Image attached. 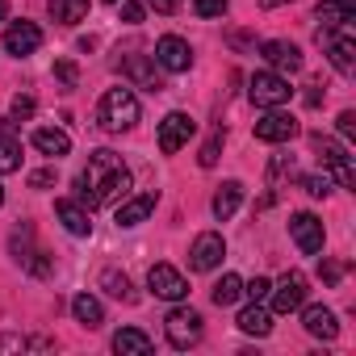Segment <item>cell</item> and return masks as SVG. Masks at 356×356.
Returning <instances> with one entry per match:
<instances>
[{"mask_svg":"<svg viewBox=\"0 0 356 356\" xmlns=\"http://www.w3.org/2000/svg\"><path fill=\"white\" fill-rule=\"evenodd\" d=\"M227 0H193V13L197 17H227Z\"/></svg>","mask_w":356,"mask_h":356,"instance_id":"obj_33","label":"cell"},{"mask_svg":"<svg viewBox=\"0 0 356 356\" xmlns=\"http://www.w3.org/2000/svg\"><path fill=\"white\" fill-rule=\"evenodd\" d=\"M22 168V143L13 134H0V176Z\"/></svg>","mask_w":356,"mask_h":356,"instance_id":"obj_28","label":"cell"},{"mask_svg":"<svg viewBox=\"0 0 356 356\" xmlns=\"http://www.w3.org/2000/svg\"><path fill=\"white\" fill-rule=\"evenodd\" d=\"M55 218H59V222H63V231H67V235H76V239H84V235L92 231V210H88V206H80L76 197L55 202Z\"/></svg>","mask_w":356,"mask_h":356,"instance_id":"obj_15","label":"cell"},{"mask_svg":"<svg viewBox=\"0 0 356 356\" xmlns=\"http://www.w3.org/2000/svg\"><path fill=\"white\" fill-rule=\"evenodd\" d=\"M302 323H306V331H310L314 339H335V335H339V323H335V314H331L327 306H306V310H302Z\"/></svg>","mask_w":356,"mask_h":356,"instance_id":"obj_20","label":"cell"},{"mask_svg":"<svg viewBox=\"0 0 356 356\" xmlns=\"http://www.w3.org/2000/svg\"><path fill=\"white\" fill-rule=\"evenodd\" d=\"M147 285H151V293H155V298H163V302H181V298L189 293L185 273H181V268H172V264H151Z\"/></svg>","mask_w":356,"mask_h":356,"instance_id":"obj_8","label":"cell"},{"mask_svg":"<svg viewBox=\"0 0 356 356\" xmlns=\"http://www.w3.org/2000/svg\"><path fill=\"white\" fill-rule=\"evenodd\" d=\"M210 298H214V306H235V302L243 298V281H239L235 273H227V277L210 289Z\"/></svg>","mask_w":356,"mask_h":356,"instance_id":"obj_27","label":"cell"},{"mask_svg":"<svg viewBox=\"0 0 356 356\" xmlns=\"http://www.w3.org/2000/svg\"><path fill=\"white\" fill-rule=\"evenodd\" d=\"M9 17V0H0V22H5Z\"/></svg>","mask_w":356,"mask_h":356,"instance_id":"obj_45","label":"cell"},{"mask_svg":"<svg viewBox=\"0 0 356 356\" xmlns=\"http://www.w3.org/2000/svg\"><path fill=\"white\" fill-rule=\"evenodd\" d=\"M260 55L268 59L273 72H298V67H302V51H298L293 42H285V38H268V42L260 47Z\"/></svg>","mask_w":356,"mask_h":356,"instance_id":"obj_16","label":"cell"},{"mask_svg":"<svg viewBox=\"0 0 356 356\" xmlns=\"http://www.w3.org/2000/svg\"><path fill=\"white\" fill-rule=\"evenodd\" d=\"M339 277H343V264L339 260H323L318 264V281L323 285H339Z\"/></svg>","mask_w":356,"mask_h":356,"instance_id":"obj_35","label":"cell"},{"mask_svg":"<svg viewBox=\"0 0 356 356\" xmlns=\"http://www.w3.org/2000/svg\"><path fill=\"white\" fill-rule=\"evenodd\" d=\"M55 80H59L63 88H76V84H80V67H76L72 59H55Z\"/></svg>","mask_w":356,"mask_h":356,"instance_id":"obj_31","label":"cell"},{"mask_svg":"<svg viewBox=\"0 0 356 356\" xmlns=\"http://www.w3.org/2000/svg\"><path fill=\"white\" fill-rule=\"evenodd\" d=\"M343 5H356V0H343Z\"/></svg>","mask_w":356,"mask_h":356,"instance_id":"obj_47","label":"cell"},{"mask_svg":"<svg viewBox=\"0 0 356 356\" xmlns=\"http://www.w3.org/2000/svg\"><path fill=\"white\" fill-rule=\"evenodd\" d=\"M118 5H122V22L126 26H138L143 22V5H138V0H118Z\"/></svg>","mask_w":356,"mask_h":356,"instance_id":"obj_37","label":"cell"},{"mask_svg":"<svg viewBox=\"0 0 356 356\" xmlns=\"http://www.w3.org/2000/svg\"><path fill=\"white\" fill-rule=\"evenodd\" d=\"M13 126H17L13 118H0V134H13Z\"/></svg>","mask_w":356,"mask_h":356,"instance_id":"obj_43","label":"cell"},{"mask_svg":"<svg viewBox=\"0 0 356 356\" xmlns=\"http://www.w3.org/2000/svg\"><path fill=\"white\" fill-rule=\"evenodd\" d=\"M289 235H293L298 252H306V256H318V252H323V239H327L323 218H314V214H306V210L289 218Z\"/></svg>","mask_w":356,"mask_h":356,"instance_id":"obj_9","label":"cell"},{"mask_svg":"<svg viewBox=\"0 0 356 356\" xmlns=\"http://www.w3.org/2000/svg\"><path fill=\"white\" fill-rule=\"evenodd\" d=\"M101 285H105V293H109V298H118V302H134V285H130V277H126V273L105 268V273H101Z\"/></svg>","mask_w":356,"mask_h":356,"instance_id":"obj_26","label":"cell"},{"mask_svg":"<svg viewBox=\"0 0 356 356\" xmlns=\"http://www.w3.org/2000/svg\"><path fill=\"white\" fill-rule=\"evenodd\" d=\"M222 256H227V243H222V235L206 231V235H197V239H193L189 264H193L197 273H210V268H218V264H222Z\"/></svg>","mask_w":356,"mask_h":356,"instance_id":"obj_14","label":"cell"},{"mask_svg":"<svg viewBox=\"0 0 356 356\" xmlns=\"http://www.w3.org/2000/svg\"><path fill=\"white\" fill-rule=\"evenodd\" d=\"M30 185H34V189H47V185H55V168H38V172L30 176Z\"/></svg>","mask_w":356,"mask_h":356,"instance_id":"obj_39","label":"cell"},{"mask_svg":"<svg viewBox=\"0 0 356 356\" xmlns=\"http://www.w3.org/2000/svg\"><path fill=\"white\" fill-rule=\"evenodd\" d=\"M155 214V193H138V197H130V202H122L118 206V214H113V222L118 227H138V222H147Z\"/></svg>","mask_w":356,"mask_h":356,"instance_id":"obj_17","label":"cell"},{"mask_svg":"<svg viewBox=\"0 0 356 356\" xmlns=\"http://www.w3.org/2000/svg\"><path fill=\"white\" fill-rule=\"evenodd\" d=\"M34 109H38L34 97L22 92V97H13V105H9V118H13V122H26V118H34Z\"/></svg>","mask_w":356,"mask_h":356,"instance_id":"obj_32","label":"cell"},{"mask_svg":"<svg viewBox=\"0 0 356 356\" xmlns=\"http://www.w3.org/2000/svg\"><path fill=\"white\" fill-rule=\"evenodd\" d=\"M113 352H118V356H147V352H151V335L138 331V327H122V331L113 335Z\"/></svg>","mask_w":356,"mask_h":356,"instance_id":"obj_22","label":"cell"},{"mask_svg":"<svg viewBox=\"0 0 356 356\" xmlns=\"http://www.w3.org/2000/svg\"><path fill=\"white\" fill-rule=\"evenodd\" d=\"M248 97H252L260 109H281V105L293 97V88H289V80H285L281 72H256L252 84H248Z\"/></svg>","mask_w":356,"mask_h":356,"instance_id":"obj_5","label":"cell"},{"mask_svg":"<svg viewBox=\"0 0 356 356\" xmlns=\"http://www.w3.org/2000/svg\"><path fill=\"white\" fill-rule=\"evenodd\" d=\"M163 335H168L172 348H181V352L193 348V343H202V314L189 310V306L168 310V318H163Z\"/></svg>","mask_w":356,"mask_h":356,"instance_id":"obj_3","label":"cell"},{"mask_svg":"<svg viewBox=\"0 0 356 356\" xmlns=\"http://www.w3.org/2000/svg\"><path fill=\"white\" fill-rule=\"evenodd\" d=\"M318 47L327 51V59L335 63V72H343V76L356 72V38H352V26H343V30H318Z\"/></svg>","mask_w":356,"mask_h":356,"instance_id":"obj_4","label":"cell"},{"mask_svg":"<svg viewBox=\"0 0 356 356\" xmlns=\"http://www.w3.org/2000/svg\"><path fill=\"white\" fill-rule=\"evenodd\" d=\"M105 5H118V0H105Z\"/></svg>","mask_w":356,"mask_h":356,"instance_id":"obj_48","label":"cell"},{"mask_svg":"<svg viewBox=\"0 0 356 356\" xmlns=\"http://www.w3.org/2000/svg\"><path fill=\"white\" fill-rule=\"evenodd\" d=\"M264 9H281V5H289V0H260Z\"/></svg>","mask_w":356,"mask_h":356,"instance_id":"obj_44","label":"cell"},{"mask_svg":"<svg viewBox=\"0 0 356 356\" xmlns=\"http://www.w3.org/2000/svg\"><path fill=\"white\" fill-rule=\"evenodd\" d=\"M268 289H273V281H268V277H256L252 285H243V293H248L252 302H264V298H268Z\"/></svg>","mask_w":356,"mask_h":356,"instance_id":"obj_36","label":"cell"},{"mask_svg":"<svg viewBox=\"0 0 356 356\" xmlns=\"http://www.w3.org/2000/svg\"><path fill=\"white\" fill-rule=\"evenodd\" d=\"M239 206H243V185H239V181H222L218 193H214V218L227 222V218H235Z\"/></svg>","mask_w":356,"mask_h":356,"instance_id":"obj_21","label":"cell"},{"mask_svg":"<svg viewBox=\"0 0 356 356\" xmlns=\"http://www.w3.org/2000/svg\"><path fill=\"white\" fill-rule=\"evenodd\" d=\"M314 17L323 22L318 30H343L356 22V5H343V0H323V5L314 9Z\"/></svg>","mask_w":356,"mask_h":356,"instance_id":"obj_18","label":"cell"},{"mask_svg":"<svg viewBox=\"0 0 356 356\" xmlns=\"http://www.w3.org/2000/svg\"><path fill=\"white\" fill-rule=\"evenodd\" d=\"M72 314H76V323L88 327V331H97V327L105 323V310H101V302H97L92 293H76V298H72Z\"/></svg>","mask_w":356,"mask_h":356,"instance_id":"obj_23","label":"cell"},{"mask_svg":"<svg viewBox=\"0 0 356 356\" xmlns=\"http://www.w3.org/2000/svg\"><path fill=\"white\" fill-rule=\"evenodd\" d=\"M268 176H273V181H277V176H293V159H273V168H268Z\"/></svg>","mask_w":356,"mask_h":356,"instance_id":"obj_40","label":"cell"},{"mask_svg":"<svg viewBox=\"0 0 356 356\" xmlns=\"http://www.w3.org/2000/svg\"><path fill=\"white\" fill-rule=\"evenodd\" d=\"M130 189V168L122 163L118 151H92L88 168L76 176V202L97 210V206H113L118 197H126Z\"/></svg>","mask_w":356,"mask_h":356,"instance_id":"obj_1","label":"cell"},{"mask_svg":"<svg viewBox=\"0 0 356 356\" xmlns=\"http://www.w3.org/2000/svg\"><path fill=\"white\" fill-rule=\"evenodd\" d=\"M47 9L59 26H76L88 17V0H47Z\"/></svg>","mask_w":356,"mask_h":356,"instance_id":"obj_25","label":"cell"},{"mask_svg":"<svg viewBox=\"0 0 356 356\" xmlns=\"http://www.w3.org/2000/svg\"><path fill=\"white\" fill-rule=\"evenodd\" d=\"M147 5H151L155 13H163V17H168V13H176V9H181V0H147Z\"/></svg>","mask_w":356,"mask_h":356,"instance_id":"obj_42","label":"cell"},{"mask_svg":"<svg viewBox=\"0 0 356 356\" xmlns=\"http://www.w3.org/2000/svg\"><path fill=\"white\" fill-rule=\"evenodd\" d=\"M293 134H298V118H293V113L268 109L264 118H256V138H260V143H289Z\"/></svg>","mask_w":356,"mask_h":356,"instance_id":"obj_12","label":"cell"},{"mask_svg":"<svg viewBox=\"0 0 356 356\" xmlns=\"http://www.w3.org/2000/svg\"><path fill=\"white\" fill-rule=\"evenodd\" d=\"M339 134H343V138H352V134H356V113H352V109H343V113H339Z\"/></svg>","mask_w":356,"mask_h":356,"instance_id":"obj_41","label":"cell"},{"mask_svg":"<svg viewBox=\"0 0 356 356\" xmlns=\"http://www.w3.org/2000/svg\"><path fill=\"white\" fill-rule=\"evenodd\" d=\"M26 348H30L26 335H5V339H0V352H26Z\"/></svg>","mask_w":356,"mask_h":356,"instance_id":"obj_38","label":"cell"},{"mask_svg":"<svg viewBox=\"0 0 356 356\" xmlns=\"http://www.w3.org/2000/svg\"><path fill=\"white\" fill-rule=\"evenodd\" d=\"M314 151H318V163H323V168H331V176H335L343 189H352V185H356V172H352V163H348V151H343L335 138L314 134Z\"/></svg>","mask_w":356,"mask_h":356,"instance_id":"obj_7","label":"cell"},{"mask_svg":"<svg viewBox=\"0 0 356 356\" xmlns=\"http://www.w3.org/2000/svg\"><path fill=\"white\" fill-rule=\"evenodd\" d=\"M34 147H38L42 155H51V159H59V155L72 151V134L59 130V126H38V130H34Z\"/></svg>","mask_w":356,"mask_h":356,"instance_id":"obj_19","label":"cell"},{"mask_svg":"<svg viewBox=\"0 0 356 356\" xmlns=\"http://www.w3.org/2000/svg\"><path fill=\"white\" fill-rule=\"evenodd\" d=\"M155 63H159L163 72H172V76H181V72L193 67V47H189L181 34H163V38L155 42Z\"/></svg>","mask_w":356,"mask_h":356,"instance_id":"obj_6","label":"cell"},{"mask_svg":"<svg viewBox=\"0 0 356 356\" xmlns=\"http://www.w3.org/2000/svg\"><path fill=\"white\" fill-rule=\"evenodd\" d=\"M126 76H130V80H138V84H143V88H151V92H159V88H163V80L155 76V67H147L143 59H130V63H126Z\"/></svg>","mask_w":356,"mask_h":356,"instance_id":"obj_29","label":"cell"},{"mask_svg":"<svg viewBox=\"0 0 356 356\" xmlns=\"http://www.w3.org/2000/svg\"><path fill=\"white\" fill-rule=\"evenodd\" d=\"M239 331H243V335H256V339L268 335V331H273V310H264L260 302H252L248 310H239Z\"/></svg>","mask_w":356,"mask_h":356,"instance_id":"obj_24","label":"cell"},{"mask_svg":"<svg viewBox=\"0 0 356 356\" xmlns=\"http://www.w3.org/2000/svg\"><path fill=\"white\" fill-rule=\"evenodd\" d=\"M268 298H273V310L277 314H293L302 302H306V277L293 268V273H285L281 281H277V289H268Z\"/></svg>","mask_w":356,"mask_h":356,"instance_id":"obj_11","label":"cell"},{"mask_svg":"<svg viewBox=\"0 0 356 356\" xmlns=\"http://www.w3.org/2000/svg\"><path fill=\"white\" fill-rule=\"evenodd\" d=\"M38 47H42V30H38L34 22H9V30H5V51H9V55L26 59V55H34Z\"/></svg>","mask_w":356,"mask_h":356,"instance_id":"obj_13","label":"cell"},{"mask_svg":"<svg viewBox=\"0 0 356 356\" xmlns=\"http://www.w3.org/2000/svg\"><path fill=\"white\" fill-rule=\"evenodd\" d=\"M97 122H101V130H109V134L130 130V126L138 122V97H134L130 88H105V97H101V105H97Z\"/></svg>","mask_w":356,"mask_h":356,"instance_id":"obj_2","label":"cell"},{"mask_svg":"<svg viewBox=\"0 0 356 356\" xmlns=\"http://www.w3.org/2000/svg\"><path fill=\"white\" fill-rule=\"evenodd\" d=\"M218 151H222V126H218V130L206 138V147H202L197 163H202V168H214V163H218Z\"/></svg>","mask_w":356,"mask_h":356,"instance_id":"obj_30","label":"cell"},{"mask_svg":"<svg viewBox=\"0 0 356 356\" xmlns=\"http://www.w3.org/2000/svg\"><path fill=\"white\" fill-rule=\"evenodd\" d=\"M193 130H197V126H193L189 113H181V109L168 113V118L159 122V151H163V155H176V151L193 138Z\"/></svg>","mask_w":356,"mask_h":356,"instance_id":"obj_10","label":"cell"},{"mask_svg":"<svg viewBox=\"0 0 356 356\" xmlns=\"http://www.w3.org/2000/svg\"><path fill=\"white\" fill-rule=\"evenodd\" d=\"M0 206H5V189H0Z\"/></svg>","mask_w":356,"mask_h":356,"instance_id":"obj_46","label":"cell"},{"mask_svg":"<svg viewBox=\"0 0 356 356\" xmlns=\"http://www.w3.org/2000/svg\"><path fill=\"white\" fill-rule=\"evenodd\" d=\"M302 189L310 193V197H327L331 193V176L323 172V176H302Z\"/></svg>","mask_w":356,"mask_h":356,"instance_id":"obj_34","label":"cell"}]
</instances>
